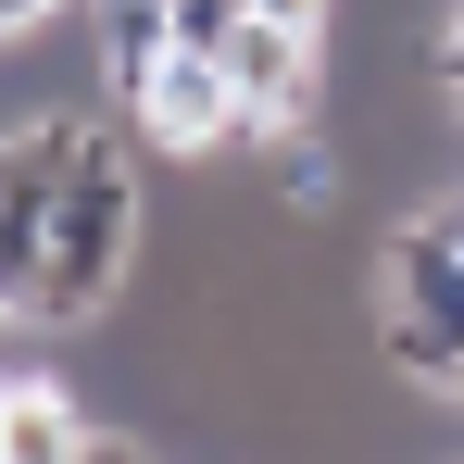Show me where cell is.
I'll list each match as a JSON object with an SVG mask.
<instances>
[{
  "instance_id": "obj_1",
  "label": "cell",
  "mask_w": 464,
  "mask_h": 464,
  "mask_svg": "<svg viewBox=\"0 0 464 464\" xmlns=\"http://www.w3.org/2000/svg\"><path fill=\"white\" fill-rule=\"evenodd\" d=\"M139 251H151L139 139H126V113H113V101H88L76 139H63V176H51V251H38V302H25V326H38V339L101 326V314L126 302Z\"/></svg>"
},
{
  "instance_id": "obj_2",
  "label": "cell",
  "mask_w": 464,
  "mask_h": 464,
  "mask_svg": "<svg viewBox=\"0 0 464 464\" xmlns=\"http://www.w3.org/2000/svg\"><path fill=\"white\" fill-rule=\"evenodd\" d=\"M364 339H377L389 377L452 389L464 377V238L440 214H389L377 264H364Z\"/></svg>"
},
{
  "instance_id": "obj_3",
  "label": "cell",
  "mask_w": 464,
  "mask_h": 464,
  "mask_svg": "<svg viewBox=\"0 0 464 464\" xmlns=\"http://www.w3.org/2000/svg\"><path fill=\"white\" fill-rule=\"evenodd\" d=\"M113 113H126L139 151H163V163H227V151H251L238 88H227V51H188V38H163L151 63L113 88Z\"/></svg>"
},
{
  "instance_id": "obj_4",
  "label": "cell",
  "mask_w": 464,
  "mask_h": 464,
  "mask_svg": "<svg viewBox=\"0 0 464 464\" xmlns=\"http://www.w3.org/2000/svg\"><path fill=\"white\" fill-rule=\"evenodd\" d=\"M101 401L76 377H0V464H88Z\"/></svg>"
},
{
  "instance_id": "obj_5",
  "label": "cell",
  "mask_w": 464,
  "mask_h": 464,
  "mask_svg": "<svg viewBox=\"0 0 464 464\" xmlns=\"http://www.w3.org/2000/svg\"><path fill=\"white\" fill-rule=\"evenodd\" d=\"M238 13H251V0H163V38H188V51H227V38H238Z\"/></svg>"
},
{
  "instance_id": "obj_6",
  "label": "cell",
  "mask_w": 464,
  "mask_h": 464,
  "mask_svg": "<svg viewBox=\"0 0 464 464\" xmlns=\"http://www.w3.org/2000/svg\"><path fill=\"white\" fill-rule=\"evenodd\" d=\"M427 76L464 101V0H440V25H427Z\"/></svg>"
},
{
  "instance_id": "obj_7",
  "label": "cell",
  "mask_w": 464,
  "mask_h": 464,
  "mask_svg": "<svg viewBox=\"0 0 464 464\" xmlns=\"http://www.w3.org/2000/svg\"><path fill=\"white\" fill-rule=\"evenodd\" d=\"M51 13H63V0H0V38H13V25H51Z\"/></svg>"
},
{
  "instance_id": "obj_8",
  "label": "cell",
  "mask_w": 464,
  "mask_h": 464,
  "mask_svg": "<svg viewBox=\"0 0 464 464\" xmlns=\"http://www.w3.org/2000/svg\"><path fill=\"white\" fill-rule=\"evenodd\" d=\"M440 401H452V414H464V377H452V389H440Z\"/></svg>"
},
{
  "instance_id": "obj_9",
  "label": "cell",
  "mask_w": 464,
  "mask_h": 464,
  "mask_svg": "<svg viewBox=\"0 0 464 464\" xmlns=\"http://www.w3.org/2000/svg\"><path fill=\"white\" fill-rule=\"evenodd\" d=\"M0 326H13V314H0Z\"/></svg>"
}]
</instances>
